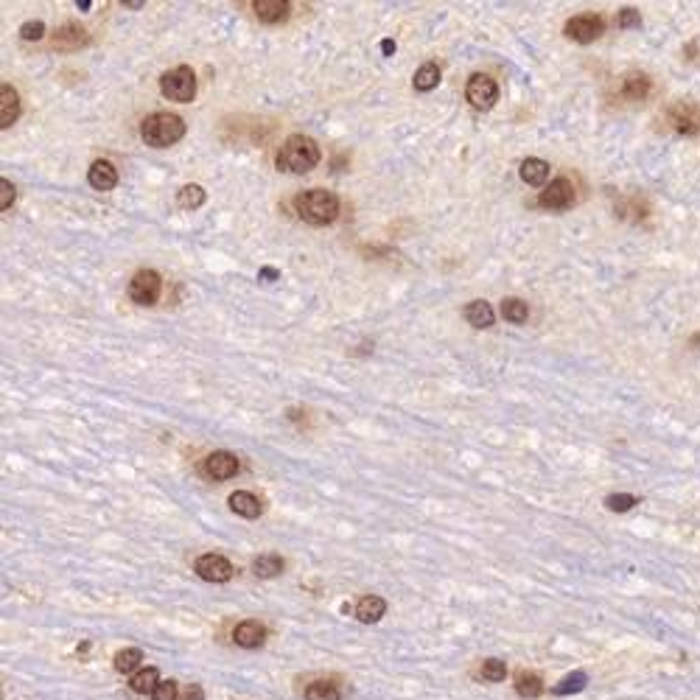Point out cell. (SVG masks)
Here are the masks:
<instances>
[{
  "label": "cell",
  "mask_w": 700,
  "mask_h": 700,
  "mask_svg": "<svg viewBox=\"0 0 700 700\" xmlns=\"http://www.w3.org/2000/svg\"><path fill=\"white\" fill-rule=\"evenodd\" d=\"M566 37L574 42H594L605 31V20L600 14H577L566 23Z\"/></svg>",
  "instance_id": "ba28073f"
},
{
  "label": "cell",
  "mask_w": 700,
  "mask_h": 700,
  "mask_svg": "<svg viewBox=\"0 0 700 700\" xmlns=\"http://www.w3.org/2000/svg\"><path fill=\"white\" fill-rule=\"evenodd\" d=\"M319 146L309 135H292L283 141L280 152H278V168L289 171V174H309L319 162Z\"/></svg>",
  "instance_id": "6da1fadb"
},
{
  "label": "cell",
  "mask_w": 700,
  "mask_h": 700,
  "mask_svg": "<svg viewBox=\"0 0 700 700\" xmlns=\"http://www.w3.org/2000/svg\"><path fill=\"white\" fill-rule=\"evenodd\" d=\"M465 319L473 325V328H490V325H493V319H496V314H493V309H490V303H485V300H473V303H468Z\"/></svg>",
  "instance_id": "44dd1931"
},
{
  "label": "cell",
  "mask_w": 700,
  "mask_h": 700,
  "mask_svg": "<svg viewBox=\"0 0 700 700\" xmlns=\"http://www.w3.org/2000/svg\"><path fill=\"white\" fill-rule=\"evenodd\" d=\"M202 473L208 479H216V482L233 479L235 473H238V460H235V454H230V451H213V454L205 457Z\"/></svg>",
  "instance_id": "30bf717a"
},
{
  "label": "cell",
  "mask_w": 700,
  "mask_h": 700,
  "mask_svg": "<svg viewBox=\"0 0 700 700\" xmlns=\"http://www.w3.org/2000/svg\"><path fill=\"white\" fill-rule=\"evenodd\" d=\"M124 6H126V8H143V0H126Z\"/></svg>",
  "instance_id": "ab89813d"
},
{
  "label": "cell",
  "mask_w": 700,
  "mask_h": 700,
  "mask_svg": "<svg viewBox=\"0 0 700 700\" xmlns=\"http://www.w3.org/2000/svg\"><path fill=\"white\" fill-rule=\"evenodd\" d=\"M227 504H230V510H233L235 516H241V518H258L263 513L261 499L255 493H249V490H235L233 496L227 499Z\"/></svg>",
  "instance_id": "4fadbf2b"
},
{
  "label": "cell",
  "mask_w": 700,
  "mask_h": 700,
  "mask_svg": "<svg viewBox=\"0 0 700 700\" xmlns=\"http://www.w3.org/2000/svg\"><path fill=\"white\" fill-rule=\"evenodd\" d=\"M157 687H160V672H157L155 667L138 670V672L132 675V681H129V689H132L135 695H152Z\"/></svg>",
  "instance_id": "ffe728a7"
},
{
  "label": "cell",
  "mask_w": 700,
  "mask_h": 700,
  "mask_svg": "<svg viewBox=\"0 0 700 700\" xmlns=\"http://www.w3.org/2000/svg\"><path fill=\"white\" fill-rule=\"evenodd\" d=\"M202 698H205L202 687H191V689H188V695H185V700H202Z\"/></svg>",
  "instance_id": "8d00e7d4"
},
{
  "label": "cell",
  "mask_w": 700,
  "mask_h": 700,
  "mask_svg": "<svg viewBox=\"0 0 700 700\" xmlns=\"http://www.w3.org/2000/svg\"><path fill=\"white\" fill-rule=\"evenodd\" d=\"M502 316H504L507 322H513V325H521V322H527L530 309H527V303H524V300H518V297H507V300H502Z\"/></svg>",
  "instance_id": "484cf974"
},
{
  "label": "cell",
  "mask_w": 700,
  "mask_h": 700,
  "mask_svg": "<svg viewBox=\"0 0 700 700\" xmlns=\"http://www.w3.org/2000/svg\"><path fill=\"white\" fill-rule=\"evenodd\" d=\"M381 51H384L387 57L389 54H395V42H392V40H384V42H381Z\"/></svg>",
  "instance_id": "f35d334b"
},
{
  "label": "cell",
  "mask_w": 700,
  "mask_h": 700,
  "mask_svg": "<svg viewBox=\"0 0 700 700\" xmlns=\"http://www.w3.org/2000/svg\"><path fill=\"white\" fill-rule=\"evenodd\" d=\"M162 292V280L155 269H141L132 280H129V297L138 306H155Z\"/></svg>",
  "instance_id": "5b68a950"
},
{
  "label": "cell",
  "mask_w": 700,
  "mask_h": 700,
  "mask_svg": "<svg viewBox=\"0 0 700 700\" xmlns=\"http://www.w3.org/2000/svg\"><path fill=\"white\" fill-rule=\"evenodd\" d=\"M261 278H263V280H275V278H278V269L263 266V269H261Z\"/></svg>",
  "instance_id": "74e56055"
},
{
  "label": "cell",
  "mask_w": 700,
  "mask_h": 700,
  "mask_svg": "<svg viewBox=\"0 0 700 700\" xmlns=\"http://www.w3.org/2000/svg\"><path fill=\"white\" fill-rule=\"evenodd\" d=\"M20 37H23L25 42H37V40H42V37H45V23H42V20H28V23H23Z\"/></svg>",
  "instance_id": "d6a6232c"
},
{
  "label": "cell",
  "mask_w": 700,
  "mask_h": 700,
  "mask_svg": "<svg viewBox=\"0 0 700 700\" xmlns=\"http://www.w3.org/2000/svg\"><path fill=\"white\" fill-rule=\"evenodd\" d=\"M235 644L238 647H247V650H255V647H261L263 644V639H266V627L261 622H255V619H247V622H241L235 627L233 633Z\"/></svg>",
  "instance_id": "9a60e30c"
},
{
  "label": "cell",
  "mask_w": 700,
  "mask_h": 700,
  "mask_svg": "<svg viewBox=\"0 0 700 700\" xmlns=\"http://www.w3.org/2000/svg\"><path fill=\"white\" fill-rule=\"evenodd\" d=\"M252 8H255V17H258L261 23L275 25V23H283V20L289 17V8H292V6H289L286 0H255Z\"/></svg>",
  "instance_id": "5bb4252c"
},
{
  "label": "cell",
  "mask_w": 700,
  "mask_h": 700,
  "mask_svg": "<svg viewBox=\"0 0 700 700\" xmlns=\"http://www.w3.org/2000/svg\"><path fill=\"white\" fill-rule=\"evenodd\" d=\"M84 42H87L84 28H78V25H73V23L62 25V28L57 31V40H54V45H57V48H78V45H84Z\"/></svg>",
  "instance_id": "cb8c5ba5"
},
{
  "label": "cell",
  "mask_w": 700,
  "mask_h": 700,
  "mask_svg": "<svg viewBox=\"0 0 700 700\" xmlns=\"http://www.w3.org/2000/svg\"><path fill=\"white\" fill-rule=\"evenodd\" d=\"M14 185L8 182V179H0V210H8L11 208V202H14Z\"/></svg>",
  "instance_id": "d590c367"
},
{
  "label": "cell",
  "mask_w": 700,
  "mask_h": 700,
  "mask_svg": "<svg viewBox=\"0 0 700 700\" xmlns=\"http://www.w3.org/2000/svg\"><path fill=\"white\" fill-rule=\"evenodd\" d=\"M639 23H641V17H639L636 8H622L619 17H617V25L619 28H639Z\"/></svg>",
  "instance_id": "836d02e7"
},
{
  "label": "cell",
  "mask_w": 700,
  "mask_h": 700,
  "mask_svg": "<svg viewBox=\"0 0 700 700\" xmlns=\"http://www.w3.org/2000/svg\"><path fill=\"white\" fill-rule=\"evenodd\" d=\"M20 115V95L11 84H3L0 87V126L8 129Z\"/></svg>",
  "instance_id": "2e32d148"
},
{
  "label": "cell",
  "mask_w": 700,
  "mask_h": 700,
  "mask_svg": "<svg viewBox=\"0 0 700 700\" xmlns=\"http://www.w3.org/2000/svg\"><path fill=\"white\" fill-rule=\"evenodd\" d=\"M306 700H342V692L331 681H314L306 689Z\"/></svg>",
  "instance_id": "f1b7e54d"
},
{
  "label": "cell",
  "mask_w": 700,
  "mask_h": 700,
  "mask_svg": "<svg viewBox=\"0 0 700 700\" xmlns=\"http://www.w3.org/2000/svg\"><path fill=\"white\" fill-rule=\"evenodd\" d=\"M87 182L95 188V191H112L118 185V171L109 160H95L87 171Z\"/></svg>",
  "instance_id": "7c38bea8"
},
{
  "label": "cell",
  "mask_w": 700,
  "mask_h": 700,
  "mask_svg": "<svg viewBox=\"0 0 700 700\" xmlns=\"http://www.w3.org/2000/svg\"><path fill=\"white\" fill-rule=\"evenodd\" d=\"M177 205L185 210H196L205 205V188L202 185H182L177 194Z\"/></svg>",
  "instance_id": "d4e9b609"
},
{
  "label": "cell",
  "mask_w": 700,
  "mask_h": 700,
  "mask_svg": "<svg viewBox=\"0 0 700 700\" xmlns=\"http://www.w3.org/2000/svg\"><path fill=\"white\" fill-rule=\"evenodd\" d=\"M252 571L258 574V577H263V580H269V577H278L280 571H283V557L280 554H258L255 560H252Z\"/></svg>",
  "instance_id": "7402d4cb"
},
{
  "label": "cell",
  "mask_w": 700,
  "mask_h": 700,
  "mask_svg": "<svg viewBox=\"0 0 700 700\" xmlns=\"http://www.w3.org/2000/svg\"><path fill=\"white\" fill-rule=\"evenodd\" d=\"M465 98L470 101L473 109H490L499 101V84L485 73H476V76L468 78Z\"/></svg>",
  "instance_id": "8992f818"
},
{
  "label": "cell",
  "mask_w": 700,
  "mask_h": 700,
  "mask_svg": "<svg viewBox=\"0 0 700 700\" xmlns=\"http://www.w3.org/2000/svg\"><path fill=\"white\" fill-rule=\"evenodd\" d=\"M194 571L202 577V580H208V583H227L230 577H233V563L227 560V557H222V554H202L196 563H194Z\"/></svg>",
  "instance_id": "9c48e42d"
},
{
  "label": "cell",
  "mask_w": 700,
  "mask_h": 700,
  "mask_svg": "<svg viewBox=\"0 0 700 700\" xmlns=\"http://www.w3.org/2000/svg\"><path fill=\"white\" fill-rule=\"evenodd\" d=\"M141 661H143V653L138 647H129V650H121L115 655V670L124 672V675H129V672H135L141 667Z\"/></svg>",
  "instance_id": "83f0119b"
},
{
  "label": "cell",
  "mask_w": 700,
  "mask_h": 700,
  "mask_svg": "<svg viewBox=\"0 0 700 700\" xmlns=\"http://www.w3.org/2000/svg\"><path fill=\"white\" fill-rule=\"evenodd\" d=\"M622 95L630 101H644L650 95V78L644 73H627L622 78Z\"/></svg>",
  "instance_id": "d6986e66"
},
{
  "label": "cell",
  "mask_w": 700,
  "mask_h": 700,
  "mask_svg": "<svg viewBox=\"0 0 700 700\" xmlns=\"http://www.w3.org/2000/svg\"><path fill=\"white\" fill-rule=\"evenodd\" d=\"M182 135H185V121L174 112H152L141 124V138L155 149L174 146L177 141H182Z\"/></svg>",
  "instance_id": "3957f363"
},
{
  "label": "cell",
  "mask_w": 700,
  "mask_h": 700,
  "mask_svg": "<svg viewBox=\"0 0 700 700\" xmlns=\"http://www.w3.org/2000/svg\"><path fill=\"white\" fill-rule=\"evenodd\" d=\"M574 199H577V196H574V185H571V179L557 177V179H552L544 191H541L538 205H541V208H549V210H566V208H571V205H574Z\"/></svg>",
  "instance_id": "52a82bcc"
},
{
  "label": "cell",
  "mask_w": 700,
  "mask_h": 700,
  "mask_svg": "<svg viewBox=\"0 0 700 700\" xmlns=\"http://www.w3.org/2000/svg\"><path fill=\"white\" fill-rule=\"evenodd\" d=\"M586 672H571V675H566L557 687H554V695H574V692H580V689H586Z\"/></svg>",
  "instance_id": "f546056e"
},
{
  "label": "cell",
  "mask_w": 700,
  "mask_h": 700,
  "mask_svg": "<svg viewBox=\"0 0 700 700\" xmlns=\"http://www.w3.org/2000/svg\"><path fill=\"white\" fill-rule=\"evenodd\" d=\"M504 675H507V667H504L502 658H487V661L482 664V678H485V681L499 684V681H504Z\"/></svg>",
  "instance_id": "4dcf8cb0"
},
{
  "label": "cell",
  "mask_w": 700,
  "mask_h": 700,
  "mask_svg": "<svg viewBox=\"0 0 700 700\" xmlns=\"http://www.w3.org/2000/svg\"><path fill=\"white\" fill-rule=\"evenodd\" d=\"M384 614H387V603H384L381 597H376V594L362 597V600L356 603V619H359V622L373 624V622H379Z\"/></svg>",
  "instance_id": "e0dca14e"
},
{
  "label": "cell",
  "mask_w": 700,
  "mask_h": 700,
  "mask_svg": "<svg viewBox=\"0 0 700 700\" xmlns=\"http://www.w3.org/2000/svg\"><path fill=\"white\" fill-rule=\"evenodd\" d=\"M636 504H639V499L630 496V493H611V496L605 499V507L614 510V513H627V510L636 507Z\"/></svg>",
  "instance_id": "1f68e13d"
},
{
  "label": "cell",
  "mask_w": 700,
  "mask_h": 700,
  "mask_svg": "<svg viewBox=\"0 0 700 700\" xmlns=\"http://www.w3.org/2000/svg\"><path fill=\"white\" fill-rule=\"evenodd\" d=\"M152 700H177V684L174 681H160V687L152 692Z\"/></svg>",
  "instance_id": "e575fe53"
},
{
  "label": "cell",
  "mask_w": 700,
  "mask_h": 700,
  "mask_svg": "<svg viewBox=\"0 0 700 700\" xmlns=\"http://www.w3.org/2000/svg\"><path fill=\"white\" fill-rule=\"evenodd\" d=\"M412 84H415L417 93H432V90L440 84V68H437L434 62L420 65L417 73H415V78H412Z\"/></svg>",
  "instance_id": "603a6c76"
},
{
  "label": "cell",
  "mask_w": 700,
  "mask_h": 700,
  "mask_svg": "<svg viewBox=\"0 0 700 700\" xmlns=\"http://www.w3.org/2000/svg\"><path fill=\"white\" fill-rule=\"evenodd\" d=\"M295 210H297V216L303 222H309L314 227H322V225H331L339 216V199L331 191L312 188V191H303V194L295 196Z\"/></svg>",
  "instance_id": "7a4b0ae2"
},
{
  "label": "cell",
  "mask_w": 700,
  "mask_h": 700,
  "mask_svg": "<svg viewBox=\"0 0 700 700\" xmlns=\"http://www.w3.org/2000/svg\"><path fill=\"white\" fill-rule=\"evenodd\" d=\"M521 179L527 182V185H544L546 179H549V162L546 160H538V157H527L524 162H521Z\"/></svg>",
  "instance_id": "ac0fdd59"
},
{
  "label": "cell",
  "mask_w": 700,
  "mask_h": 700,
  "mask_svg": "<svg viewBox=\"0 0 700 700\" xmlns=\"http://www.w3.org/2000/svg\"><path fill=\"white\" fill-rule=\"evenodd\" d=\"M670 124L681 135H698L700 132V107L698 104H675L670 109Z\"/></svg>",
  "instance_id": "8fae6325"
},
{
  "label": "cell",
  "mask_w": 700,
  "mask_h": 700,
  "mask_svg": "<svg viewBox=\"0 0 700 700\" xmlns=\"http://www.w3.org/2000/svg\"><path fill=\"white\" fill-rule=\"evenodd\" d=\"M160 90H162L165 98L185 104V101H191V98L196 95V76H194L191 68L179 65V68L162 73V78H160Z\"/></svg>",
  "instance_id": "277c9868"
},
{
  "label": "cell",
  "mask_w": 700,
  "mask_h": 700,
  "mask_svg": "<svg viewBox=\"0 0 700 700\" xmlns=\"http://www.w3.org/2000/svg\"><path fill=\"white\" fill-rule=\"evenodd\" d=\"M516 692H518L521 698H538V695L544 692V684H541V678H538L535 672H518V678H516Z\"/></svg>",
  "instance_id": "4316f807"
}]
</instances>
